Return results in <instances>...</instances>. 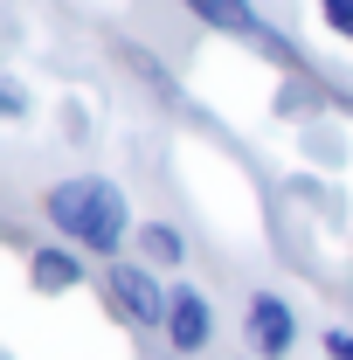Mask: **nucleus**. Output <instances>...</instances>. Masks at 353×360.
Wrapping results in <instances>:
<instances>
[{
	"instance_id": "obj_3",
	"label": "nucleus",
	"mask_w": 353,
	"mask_h": 360,
	"mask_svg": "<svg viewBox=\"0 0 353 360\" xmlns=\"http://www.w3.org/2000/svg\"><path fill=\"white\" fill-rule=\"evenodd\" d=\"M243 326H250V354L257 360H284L298 347V312H291L277 291H257L250 312H243Z\"/></svg>"
},
{
	"instance_id": "obj_1",
	"label": "nucleus",
	"mask_w": 353,
	"mask_h": 360,
	"mask_svg": "<svg viewBox=\"0 0 353 360\" xmlns=\"http://www.w3.org/2000/svg\"><path fill=\"white\" fill-rule=\"evenodd\" d=\"M42 215L56 222V236L97 250L104 264H118L111 250H125L132 236V215H125V187L118 180H97V174H77V180H56L42 194Z\"/></svg>"
},
{
	"instance_id": "obj_7",
	"label": "nucleus",
	"mask_w": 353,
	"mask_h": 360,
	"mask_svg": "<svg viewBox=\"0 0 353 360\" xmlns=\"http://www.w3.org/2000/svg\"><path fill=\"white\" fill-rule=\"evenodd\" d=\"M139 250H146L153 264H180V257H187V243H180L174 222H146V229H139Z\"/></svg>"
},
{
	"instance_id": "obj_2",
	"label": "nucleus",
	"mask_w": 353,
	"mask_h": 360,
	"mask_svg": "<svg viewBox=\"0 0 353 360\" xmlns=\"http://www.w3.org/2000/svg\"><path fill=\"white\" fill-rule=\"evenodd\" d=\"M104 298L125 305L132 326H167V312H174V291H160V277L139 264H104Z\"/></svg>"
},
{
	"instance_id": "obj_6",
	"label": "nucleus",
	"mask_w": 353,
	"mask_h": 360,
	"mask_svg": "<svg viewBox=\"0 0 353 360\" xmlns=\"http://www.w3.org/2000/svg\"><path fill=\"white\" fill-rule=\"evenodd\" d=\"M28 277H35V291H70V284H84V264H77V250H35L28 257Z\"/></svg>"
},
{
	"instance_id": "obj_9",
	"label": "nucleus",
	"mask_w": 353,
	"mask_h": 360,
	"mask_svg": "<svg viewBox=\"0 0 353 360\" xmlns=\"http://www.w3.org/2000/svg\"><path fill=\"white\" fill-rule=\"evenodd\" d=\"M326 354H333V360H353V333H347V326H326Z\"/></svg>"
},
{
	"instance_id": "obj_8",
	"label": "nucleus",
	"mask_w": 353,
	"mask_h": 360,
	"mask_svg": "<svg viewBox=\"0 0 353 360\" xmlns=\"http://www.w3.org/2000/svg\"><path fill=\"white\" fill-rule=\"evenodd\" d=\"M319 14H326V28L340 42H353V0H319Z\"/></svg>"
},
{
	"instance_id": "obj_5",
	"label": "nucleus",
	"mask_w": 353,
	"mask_h": 360,
	"mask_svg": "<svg viewBox=\"0 0 353 360\" xmlns=\"http://www.w3.org/2000/svg\"><path fill=\"white\" fill-rule=\"evenodd\" d=\"M187 7H194V14L208 21V28H229V35H250V42H277V35H270L264 21H257V7H250V0H187Z\"/></svg>"
},
{
	"instance_id": "obj_4",
	"label": "nucleus",
	"mask_w": 353,
	"mask_h": 360,
	"mask_svg": "<svg viewBox=\"0 0 353 360\" xmlns=\"http://www.w3.org/2000/svg\"><path fill=\"white\" fill-rule=\"evenodd\" d=\"M208 333H215L208 298H201L194 284H180V291H174V312H167V340H174V354H201V347H208Z\"/></svg>"
}]
</instances>
